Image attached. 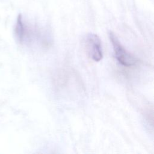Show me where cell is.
Wrapping results in <instances>:
<instances>
[{"instance_id":"obj_2","label":"cell","mask_w":154,"mask_h":154,"mask_svg":"<svg viewBox=\"0 0 154 154\" xmlns=\"http://www.w3.org/2000/svg\"><path fill=\"white\" fill-rule=\"evenodd\" d=\"M84 43L90 58L96 62L100 61L103 58V51L99 37L96 34L89 33L85 38Z\"/></svg>"},{"instance_id":"obj_1","label":"cell","mask_w":154,"mask_h":154,"mask_svg":"<svg viewBox=\"0 0 154 154\" xmlns=\"http://www.w3.org/2000/svg\"><path fill=\"white\" fill-rule=\"evenodd\" d=\"M109 38L113 47L115 57L119 63L125 66L130 67L135 65L139 61L137 57L125 48L112 31L109 32Z\"/></svg>"}]
</instances>
